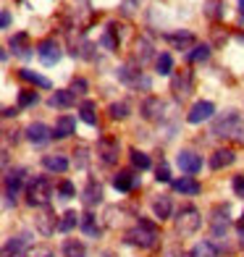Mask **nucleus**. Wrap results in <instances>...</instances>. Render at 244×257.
Segmentation results:
<instances>
[{
	"label": "nucleus",
	"instance_id": "nucleus-7",
	"mask_svg": "<svg viewBox=\"0 0 244 257\" xmlns=\"http://www.w3.org/2000/svg\"><path fill=\"white\" fill-rule=\"evenodd\" d=\"M32 233L24 231L19 236H11L6 244H3V257H27V252L32 249Z\"/></svg>",
	"mask_w": 244,
	"mask_h": 257
},
{
	"label": "nucleus",
	"instance_id": "nucleus-34",
	"mask_svg": "<svg viewBox=\"0 0 244 257\" xmlns=\"http://www.w3.org/2000/svg\"><path fill=\"white\" fill-rule=\"evenodd\" d=\"M129 102H126V100H121V102H113L110 105V108H108V113H110V118H115V121H124L126 118V115H129Z\"/></svg>",
	"mask_w": 244,
	"mask_h": 257
},
{
	"label": "nucleus",
	"instance_id": "nucleus-30",
	"mask_svg": "<svg viewBox=\"0 0 244 257\" xmlns=\"http://www.w3.org/2000/svg\"><path fill=\"white\" fill-rule=\"evenodd\" d=\"M153 213H155V218H160V220H166V218H171V197H166V194H160L158 200L153 202Z\"/></svg>",
	"mask_w": 244,
	"mask_h": 257
},
{
	"label": "nucleus",
	"instance_id": "nucleus-20",
	"mask_svg": "<svg viewBox=\"0 0 244 257\" xmlns=\"http://www.w3.org/2000/svg\"><path fill=\"white\" fill-rule=\"evenodd\" d=\"M173 92H176L179 97H184V95L192 92V71L189 68H181V71L173 76Z\"/></svg>",
	"mask_w": 244,
	"mask_h": 257
},
{
	"label": "nucleus",
	"instance_id": "nucleus-6",
	"mask_svg": "<svg viewBox=\"0 0 244 257\" xmlns=\"http://www.w3.org/2000/svg\"><path fill=\"white\" fill-rule=\"evenodd\" d=\"M27 179V171L24 168H8L6 171V179H3V192H6V205L16 202V197L21 192V184Z\"/></svg>",
	"mask_w": 244,
	"mask_h": 257
},
{
	"label": "nucleus",
	"instance_id": "nucleus-11",
	"mask_svg": "<svg viewBox=\"0 0 244 257\" xmlns=\"http://www.w3.org/2000/svg\"><path fill=\"white\" fill-rule=\"evenodd\" d=\"M213 113H215V105L210 100H200V102H194L192 110L187 113V121L189 123H202L207 118H213Z\"/></svg>",
	"mask_w": 244,
	"mask_h": 257
},
{
	"label": "nucleus",
	"instance_id": "nucleus-16",
	"mask_svg": "<svg viewBox=\"0 0 244 257\" xmlns=\"http://www.w3.org/2000/svg\"><path fill=\"white\" fill-rule=\"evenodd\" d=\"M163 37H166V40H168V42H171L176 50H187V48H194V42H197L192 32H166Z\"/></svg>",
	"mask_w": 244,
	"mask_h": 257
},
{
	"label": "nucleus",
	"instance_id": "nucleus-22",
	"mask_svg": "<svg viewBox=\"0 0 244 257\" xmlns=\"http://www.w3.org/2000/svg\"><path fill=\"white\" fill-rule=\"evenodd\" d=\"M173 189L181 192V194H189V197H194V194H200V192H202V186H200V181L192 179V176H181V179L173 181Z\"/></svg>",
	"mask_w": 244,
	"mask_h": 257
},
{
	"label": "nucleus",
	"instance_id": "nucleus-27",
	"mask_svg": "<svg viewBox=\"0 0 244 257\" xmlns=\"http://www.w3.org/2000/svg\"><path fill=\"white\" fill-rule=\"evenodd\" d=\"M19 79H24V81H29V84L40 87V89H50V87H53V84H50V79L40 76L37 71H29V68H21V71H19Z\"/></svg>",
	"mask_w": 244,
	"mask_h": 257
},
{
	"label": "nucleus",
	"instance_id": "nucleus-40",
	"mask_svg": "<svg viewBox=\"0 0 244 257\" xmlns=\"http://www.w3.org/2000/svg\"><path fill=\"white\" fill-rule=\"evenodd\" d=\"M100 45H102V48H105V50H118V40H115V34L108 29L105 34H102V37H100Z\"/></svg>",
	"mask_w": 244,
	"mask_h": 257
},
{
	"label": "nucleus",
	"instance_id": "nucleus-42",
	"mask_svg": "<svg viewBox=\"0 0 244 257\" xmlns=\"http://www.w3.org/2000/svg\"><path fill=\"white\" fill-rule=\"evenodd\" d=\"M207 16H213V19H223L226 16V6L223 3H207Z\"/></svg>",
	"mask_w": 244,
	"mask_h": 257
},
{
	"label": "nucleus",
	"instance_id": "nucleus-39",
	"mask_svg": "<svg viewBox=\"0 0 244 257\" xmlns=\"http://www.w3.org/2000/svg\"><path fill=\"white\" fill-rule=\"evenodd\" d=\"M58 194H61V200H71V197L76 194V189H74V184L68 179H63L61 184H58Z\"/></svg>",
	"mask_w": 244,
	"mask_h": 257
},
{
	"label": "nucleus",
	"instance_id": "nucleus-10",
	"mask_svg": "<svg viewBox=\"0 0 244 257\" xmlns=\"http://www.w3.org/2000/svg\"><path fill=\"white\" fill-rule=\"evenodd\" d=\"M34 223H37V231L42 233V236H50V233L58 228V220H55V213L45 205V207H40V213L34 215Z\"/></svg>",
	"mask_w": 244,
	"mask_h": 257
},
{
	"label": "nucleus",
	"instance_id": "nucleus-9",
	"mask_svg": "<svg viewBox=\"0 0 244 257\" xmlns=\"http://www.w3.org/2000/svg\"><path fill=\"white\" fill-rule=\"evenodd\" d=\"M61 45H58L55 40H42L37 45V58H40V63L42 66H55L58 61H61Z\"/></svg>",
	"mask_w": 244,
	"mask_h": 257
},
{
	"label": "nucleus",
	"instance_id": "nucleus-25",
	"mask_svg": "<svg viewBox=\"0 0 244 257\" xmlns=\"http://www.w3.org/2000/svg\"><path fill=\"white\" fill-rule=\"evenodd\" d=\"M79 226H81V231H84L87 236H92V239H97L100 233H102V228H100V223H97V215H92V213H84V215H81Z\"/></svg>",
	"mask_w": 244,
	"mask_h": 257
},
{
	"label": "nucleus",
	"instance_id": "nucleus-13",
	"mask_svg": "<svg viewBox=\"0 0 244 257\" xmlns=\"http://www.w3.org/2000/svg\"><path fill=\"white\" fill-rule=\"evenodd\" d=\"M176 163H179V168L184 173H197L202 168V158L197 153H192V150H181V153L176 155Z\"/></svg>",
	"mask_w": 244,
	"mask_h": 257
},
{
	"label": "nucleus",
	"instance_id": "nucleus-19",
	"mask_svg": "<svg viewBox=\"0 0 244 257\" xmlns=\"http://www.w3.org/2000/svg\"><path fill=\"white\" fill-rule=\"evenodd\" d=\"M137 184H139V176H134L132 171H118V173L113 176V186H115V192H132Z\"/></svg>",
	"mask_w": 244,
	"mask_h": 257
},
{
	"label": "nucleus",
	"instance_id": "nucleus-31",
	"mask_svg": "<svg viewBox=\"0 0 244 257\" xmlns=\"http://www.w3.org/2000/svg\"><path fill=\"white\" fill-rule=\"evenodd\" d=\"M155 68H158L160 76H168V74L173 71V58H171V53H160V55L155 58Z\"/></svg>",
	"mask_w": 244,
	"mask_h": 257
},
{
	"label": "nucleus",
	"instance_id": "nucleus-5",
	"mask_svg": "<svg viewBox=\"0 0 244 257\" xmlns=\"http://www.w3.org/2000/svg\"><path fill=\"white\" fill-rule=\"evenodd\" d=\"M200 223H202V218H200V210L194 205H187L176 213V233H181V236H192L200 228Z\"/></svg>",
	"mask_w": 244,
	"mask_h": 257
},
{
	"label": "nucleus",
	"instance_id": "nucleus-48",
	"mask_svg": "<svg viewBox=\"0 0 244 257\" xmlns=\"http://www.w3.org/2000/svg\"><path fill=\"white\" fill-rule=\"evenodd\" d=\"M3 115H6V118H14V115H19V108H6Z\"/></svg>",
	"mask_w": 244,
	"mask_h": 257
},
{
	"label": "nucleus",
	"instance_id": "nucleus-38",
	"mask_svg": "<svg viewBox=\"0 0 244 257\" xmlns=\"http://www.w3.org/2000/svg\"><path fill=\"white\" fill-rule=\"evenodd\" d=\"M37 92L34 89H21L19 92V108H32V105H37Z\"/></svg>",
	"mask_w": 244,
	"mask_h": 257
},
{
	"label": "nucleus",
	"instance_id": "nucleus-35",
	"mask_svg": "<svg viewBox=\"0 0 244 257\" xmlns=\"http://www.w3.org/2000/svg\"><path fill=\"white\" fill-rule=\"evenodd\" d=\"M228 228H231L228 218H220V215H215V218H213V239H220V236L226 239Z\"/></svg>",
	"mask_w": 244,
	"mask_h": 257
},
{
	"label": "nucleus",
	"instance_id": "nucleus-45",
	"mask_svg": "<svg viewBox=\"0 0 244 257\" xmlns=\"http://www.w3.org/2000/svg\"><path fill=\"white\" fill-rule=\"evenodd\" d=\"M74 155H76V168H87V150L79 147Z\"/></svg>",
	"mask_w": 244,
	"mask_h": 257
},
{
	"label": "nucleus",
	"instance_id": "nucleus-32",
	"mask_svg": "<svg viewBox=\"0 0 244 257\" xmlns=\"http://www.w3.org/2000/svg\"><path fill=\"white\" fill-rule=\"evenodd\" d=\"M79 220H81V215H76L74 210H68V213H66L61 220H58V231H61V233H68V231H71V228L79 223Z\"/></svg>",
	"mask_w": 244,
	"mask_h": 257
},
{
	"label": "nucleus",
	"instance_id": "nucleus-15",
	"mask_svg": "<svg viewBox=\"0 0 244 257\" xmlns=\"http://www.w3.org/2000/svg\"><path fill=\"white\" fill-rule=\"evenodd\" d=\"M81 202H84V207H95L102 202V186L97 179H89L87 186H84V192H81Z\"/></svg>",
	"mask_w": 244,
	"mask_h": 257
},
{
	"label": "nucleus",
	"instance_id": "nucleus-23",
	"mask_svg": "<svg viewBox=\"0 0 244 257\" xmlns=\"http://www.w3.org/2000/svg\"><path fill=\"white\" fill-rule=\"evenodd\" d=\"M42 166H45V171H50V173H66L68 171V160H66V155H45L42 158Z\"/></svg>",
	"mask_w": 244,
	"mask_h": 257
},
{
	"label": "nucleus",
	"instance_id": "nucleus-29",
	"mask_svg": "<svg viewBox=\"0 0 244 257\" xmlns=\"http://www.w3.org/2000/svg\"><path fill=\"white\" fill-rule=\"evenodd\" d=\"M150 58H153V45H150L147 37H137V63L145 66Z\"/></svg>",
	"mask_w": 244,
	"mask_h": 257
},
{
	"label": "nucleus",
	"instance_id": "nucleus-21",
	"mask_svg": "<svg viewBox=\"0 0 244 257\" xmlns=\"http://www.w3.org/2000/svg\"><path fill=\"white\" fill-rule=\"evenodd\" d=\"M76 128V121L71 118V115H61V118L55 121V128H53V139H66L71 137Z\"/></svg>",
	"mask_w": 244,
	"mask_h": 257
},
{
	"label": "nucleus",
	"instance_id": "nucleus-26",
	"mask_svg": "<svg viewBox=\"0 0 244 257\" xmlns=\"http://www.w3.org/2000/svg\"><path fill=\"white\" fill-rule=\"evenodd\" d=\"M11 50H14L19 58H32V48H27V32H19L11 37Z\"/></svg>",
	"mask_w": 244,
	"mask_h": 257
},
{
	"label": "nucleus",
	"instance_id": "nucleus-43",
	"mask_svg": "<svg viewBox=\"0 0 244 257\" xmlns=\"http://www.w3.org/2000/svg\"><path fill=\"white\" fill-rule=\"evenodd\" d=\"M155 179L160 184H168L171 181V168H168V163H160V166L155 168Z\"/></svg>",
	"mask_w": 244,
	"mask_h": 257
},
{
	"label": "nucleus",
	"instance_id": "nucleus-47",
	"mask_svg": "<svg viewBox=\"0 0 244 257\" xmlns=\"http://www.w3.org/2000/svg\"><path fill=\"white\" fill-rule=\"evenodd\" d=\"M0 24H3V29L11 27V14H8V11H3V19H0Z\"/></svg>",
	"mask_w": 244,
	"mask_h": 257
},
{
	"label": "nucleus",
	"instance_id": "nucleus-3",
	"mask_svg": "<svg viewBox=\"0 0 244 257\" xmlns=\"http://www.w3.org/2000/svg\"><path fill=\"white\" fill-rule=\"evenodd\" d=\"M53 197V181L48 176H32L27 184V202L32 207H45Z\"/></svg>",
	"mask_w": 244,
	"mask_h": 257
},
{
	"label": "nucleus",
	"instance_id": "nucleus-12",
	"mask_svg": "<svg viewBox=\"0 0 244 257\" xmlns=\"http://www.w3.org/2000/svg\"><path fill=\"white\" fill-rule=\"evenodd\" d=\"M142 115L147 121H160L163 118V110H166V102H163L160 97H145L142 100Z\"/></svg>",
	"mask_w": 244,
	"mask_h": 257
},
{
	"label": "nucleus",
	"instance_id": "nucleus-46",
	"mask_svg": "<svg viewBox=\"0 0 244 257\" xmlns=\"http://www.w3.org/2000/svg\"><path fill=\"white\" fill-rule=\"evenodd\" d=\"M231 184H234L236 197H244V176H241V173H239V176H234V181H231Z\"/></svg>",
	"mask_w": 244,
	"mask_h": 257
},
{
	"label": "nucleus",
	"instance_id": "nucleus-8",
	"mask_svg": "<svg viewBox=\"0 0 244 257\" xmlns=\"http://www.w3.org/2000/svg\"><path fill=\"white\" fill-rule=\"evenodd\" d=\"M118 153H121L118 139L102 137L100 142H97V155H100V160L105 163V166H115V163H118Z\"/></svg>",
	"mask_w": 244,
	"mask_h": 257
},
{
	"label": "nucleus",
	"instance_id": "nucleus-36",
	"mask_svg": "<svg viewBox=\"0 0 244 257\" xmlns=\"http://www.w3.org/2000/svg\"><path fill=\"white\" fill-rule=\"evenodd\" d=\"M132 166L134 168H139V171H147L150 168V155L147 153H142V150H132Z\"/></svg>",
	"mask_w": 244,
	"mask_h": 257
},
{
	"label": "nucleus",
	"instance_id": "nucleus-14",
	"mask_svg": "<svg viewBox=\"0 0 244 257\" xmlns=\"http://www.w3.org/2000/svg\"><path fill=\"white\" fill-rule=\"evenodd\" d=\"M27 139L32 145H45V142H50L53 139V128L50 126H45V123H29L27 126Z\"/></svg>",
	"mask_w": 244,
	"mask_h": 257
},
{
	"label": "nucleus",
	"instance_id": "nucleus-44",
	"mask_svg": "<svg viewBox=\"0 0 244 257\" xmlns=\"http://www.w3.org/2000/svg\"><path fill=\"white\" fill-rule=\"evenodd\" d=\"M27 257H53V249L50 247H32L27 252Z\"/></svg>",
	"mask_w": 244,
	"mask_h": 257
},
{
	"label": "nucleus",
	"instance_id": "nucleus-17",
	"mask_svg": "<svg viewBox=\"0 0 244 257\" xmlns=\"http://www.w3.org/2000/svg\"><path fill=\"white\" fill-rule=\"evenodd\" d=\"M50 108H58V110H66V108H71V105L76 102V95L71 89H55L53 95H50Z\"/></svg>",
	"mask_w": 244,
	"mask_h": 257
},
{
	"label": "nucleus",
	"instance_id": "nucleus-51",
	"mask_svg": "<svg viewBox=\"0 0 244 257\" xmlns=\"http://www.w3.org/2000/svg\"><path fill=\"white\" fill-rule=\"evenodd\" d=\"M184 257H194V254H184Z\"/></svg>",
	"mask_w": 244,
	"mask_h": 257
},
{
	"label": "nucleus",
	"instance_id": "nucleus-50",
	"mask_svg": "<svg viewBox=\"0 0 244 257\" xmlns=\"http://www.w3.org/2000/svg\"><path fill=\"white\" fill-rule=\"evenodd\" d=\"M236 40H239V42L244 45V32H241V34H236Z\"/></svg>",
	"mask_w": 244,
	"mask_h": 257
},
{
	"label": "nucleus",
	"instance_id": "nucleus-1",
	"mask_svg": "<svg viewBox=\"0 0 244 257\" xmlns=\"http://www.w3.org/2000/svg\"><path fill=\"white\" fill-rule=\"evenodd\" d=\"M210 134L218 137V139H234V142L244 145V121H241V115L236 110H226L223 115L213 118Z\"/></svg>",
	"mask_w": 244,
	"mask_h": 257
},
{
	"label": "nucleus",
	"instance_id": "nucleus-2",
	"mask_svg": "<svg viewBox=\"0 0 244 257\" xmlns=\"http://www.w3.org/2000/svg\"><path fill=\"white\" fill-rule=\"evenodd\" d=\"M129 244H134V247H142V249H153L158 247V241H160V228L153 223V220H147V218H139L137 223L126 231V236H124Z\"/></svg>",
	"mask_w": 244,
	"mask_h": 257
},
{
	"label": "nucleus",
	"instance_id": "nucleus-18",
	"mask_svg": "<svg viewBox=\"0 0 244 257\" xmlns=\"http://www.w3.org/2000/svg\"><path fill=\"white\" fill-rule=\"evenodd\" d=\"M234 160H236V153H234V150H231V147H220V150H215L213 158H210V168H213V171H220V168L231 166Z\"/></svg>",
	"mask_w": 244,
	"mask_h": 257
},
{
	"label": "nucleus",
	"instance_id": "nucleus-28",
	"mask_svg": "<svg viewBox=\"0 0 244 257\" xmlns=\"http://www.w3.org/2000/svg\"><path fill=\"white\" fill-rule=\"evenodd\" d=\"M63 257H87V247L79 239H66L63 241Z\"/></svg>",
	"mask_w": 244,
	"mask_h": 257
},
{
	"label": "nucleus",
	"instance_id": "nucleus-33",
	"mask_svg": "<svg viewBox=\"0 0 244 257\" xmlns=\"http://www.w3.org/2000/svg\"><path fill=\"white\" fill-rule=\"evenodd\" d=\"M187 58H189V63H202L210 58V48H207V45H194Z\"/></svg>",
	"mask_w": 244,
	"mask_h": 257
},
{
	"label": "nucleus",
	"instance_id": "nucleus-24",
	"mask_svg": "<svg viewBox=\"0 0 244 257\" xmlns=\"http://www.w3.org/2000/svg\"><path fill=\"white\" fill-rule=\"evenodd\" d=\"M79 118L87 126H97V102L95 100H84L79 105Z\"/></svg>",
	"mask_w": 244,
	"mask_h": 257
},
{
	"label": "nucleus",
	"instance_id": "nucleus-4",
	"mask_svg": "<svg viewBox=\"0 0 244 257\" xmlns=\"http://www.w3.org/2000/svg\"><path fill=\"white\" fill-rule=\"evenodd\" d=\"M115 76H118V81H124V84H129V87H134V89H145V92H150V87H153V79L142 74V66H139L137 61L118 66Z\"/></svg>",
	"mask_w": 244,
	"mask_h": 257
},
{
	"label": "nucleus",
	"instance_id": "nucleus-49",
	"mask_svg": "<svg viewBox=\"0 0 244 257\" xmlns=\"http://www.w3.org/2000/svg\"><path fill=\"white\" fill-rule=\"evenodd\" d=\"M239 14H241V19H244V0H239Z\"/></svg>",
	"mask_w": 244,
	"mask_h": 257
},
{
	"label": "nucleus",
	"instance_id": "nucleus-37",
	"mask_svg": "<svg viewBox=\"0 0 244 257\" xmlns=\"http://www.w3.org/2000/svg\"><path fill=\"white\" fill-rule=\"evenodd\" d=\"M194 257H218V247L213 241H200L194 247Z\"/></svg>",
	"mask_w": 244,
	"mask_h": 257
},
{
	"label": "nucleus",
	"instance_id": "nucleus-41",
	"mask_svg": "<svg viewBox=\"0 0 244 257\" xmlns=\"http://www.w3.org/2000/svg\"><path fill=\"white\" fill-rule=\"evenodd\" d=\"M87 89H89V84H87L84 76H74L71 79V92L74 95H87Z\"/></svg>",
	"mask_w": 244,
	"mask_h": 257
}]
</instances>
